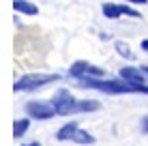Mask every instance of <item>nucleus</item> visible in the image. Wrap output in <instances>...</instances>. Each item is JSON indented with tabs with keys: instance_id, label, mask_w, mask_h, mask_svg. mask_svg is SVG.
Instances as JSON below:
<instances>
[{
	"instance_id": "obj_1",
	"label": "nucleus",
	"mask_w": 148,
	"mask_h": 146,
	"mask_svg": "<svg viewBox=\"0 0 148 146\" xmlns=\"http://www.w3.org/2000/svg\"><path fill=\"white\" fill-rule=\"evenodd\" d=\"M82 86L86 88H97V90H103V93H131L135 90L131 84H125V82H116V80H84Z\"/></svg>"
},
{
	"instance_id": "obj_2",
	"label": "nucleus",
	"mask_w": 148,
	"mask_h": 146,
	"mask_svg": "<svg viewBox=\"0 0 148 146\" xmlns=\"http://www.w3.org/2000/svg\"><path fill=\"white\" fill-rule=\"evenodd\" d=\"M58 80V75H47V73H39V75H24L17 84H15V90H32V88H39L47 82H54Z\"/></svg>"
},
{
	"instance_id": "obj_3",
	"label": "nucleus",
	"mask_w": 148,
	"mask_h": 146,
	"mask_svg": "<svg viewBox=\"0 0 148 146\" xmlns=\"http://www.w3.org/2000/svg\"><path fill=\"white\" fill-rule=\"evenodd\" d=\"M54 108H56V114H71L73 110H77V105L67 90H58L54 97Z\"/></svg>"
},
{
	"instance_id": "obj_4",
	"label": "nucleus",
	"mask_w": 148,
	"mask_h": 146,
	"mask_svg": "<svg viewBox=\"0 0 148 146\" xmlns=\"http://www.w3.org/2000/svg\"><path fill=\"white\" fill-rule=\"evenodd\" d=\"M120 75L125 77V82H129L135 90L148 93V86H144V77H142V73H140V71H135V69L127 67V69H120Z\"/></svg>"
},
{
	"instance_id": "obj_5",
	"label": "nucleus",
	"mask_w": 148,
	"mask_h": 146,
	"mask_svg": "<svg viewBox=\"0 0 148 146\" xmlns=\"http://www.w3.org/2000/svg\"><path fill=\"white\" fill-rule=\"evenodd\" d=\"M56 112V108H49L45 103H28V114L37 118H52Z\"/></svg>"
},
{
	"instance_id": "obj_6",
	"label": "nucleus",
	"mask_w": 148,
	"mask_h": 146,
	"mask_svg": "<svg viewBox=\"0 0 148 146\" xmlns=\"http://www.w3.org/2000/svg\"><path fill=\"white\" fill-rule=\"evenodd\" d=\"M103 13L108 17H118V15H131V17H140V13L133 11L129 7H120V4H105L103 7Z\"/></svg>"
},
{
	"instance_id": "obj_7",
	"label": "nucleus",
	"mask_w": 148,
	"mask_h": 146,
	"mask_svg": "<svg viewBox=\"0 0 148 146\" xmlns=\"http://www.w3.org/2000/svg\"><path fill=\"white\" fill-rule=\"evenodd\" d=\"M103 75V69L99 67H92V64L88 62H75L73 67H71V75Z\"/></svg>"
},
{
	"instance_id": "obj_8",
	"label": "nucleus",
	"mask_w": 148,
	"mask_h": 146,
	"mask_svg": "<svg viewBox=\"0 0 148 146\" xmlns=\"http://www.w3.org/2000/svg\"><path fill=\"white\" fill-rule=\"evenodd\" d=\"M75 131H77L75 123H71V125H64V127L58 131V140H69V138H73V135H75Z\"/></svg>"
},
{
	"instance_id": "obj_9",
	"label": "nucleus",
	"mask_w": 148,
	"mask_h": 146,
	"mask_svg": "<svg viewBox=\"0 0 148 146\" xmlns=\"http://www.w3.org/2000/svg\"><path fill=\"white\" fill-rule=\"evenodd\" d=\"M13 7L17 9V11H24V13H30V15L37 13V7H34V4H30V2H24V0H15Z\"/></svg>"
},
{
	"instance_id": "obj_10",
	"label": "nucleus",
	"mask_w": 148,
	"mask_h": 146,
	"mask_svg": "<svg viewBox=\"0 0 148 146\" xmlns=\"http://www.w3.org/2000/svg\"><path fill=\"white\" fill-rule=\"evenodd\" d=\"M73 140H75V142H79V144H92V142H95L92 135H90V133H84V131H75Z\"/></svg>"
},
{
	"instance_id": "obj_11",
	"label": "nucleus",
	"mask_w": 148,
	"mask_h": 146,
	"mask_svg": "<svg viewBox=\"0 0 148 146\" xmlns=\"http://www.w3.org/2000/svg\"><path fill=\"white\" fill-rule=\"evenodd\" d=\"M26 129H28V120H17L13 127V135H22Z\"/></svg>"
},
{
	"instance_id": "obj_12",
	"label": "nucleus",
	"mask_w": 148,
	"mask_h": 146,
	"mask_svg": "<svg viewBox=\"0 0 148 146\" xmlns=\"http://www.w3.org/2000/svg\"><path fill=\"white\" fill-rule=\"evenodd\" d=\"M116 47H118V52L122 54V56H127V58H129V56H131V52H129V47H127V45H125V43H118V45H116Z\"/></svg>"
},
{
	"instance_id": "obj_13",
	"label": "nucleus",
	"mask_w": 148,
	"mask_h": 146,
	"mask_svg": "<svg viewBox=\"0 0 148 146\" xmlns=\"http://www.w3.org/2000/svg\"><path fill=\"white\" fill-rule=\"evenodd\" d=\"M99 105L97 103H82V105H77V110H97Z\"/></svg>"
},
{
	"instance_id": "obj_14",
	"label": "nucleus",
	"mask_w": 148,
	"mask_h": 146,
	"mask_svg": "<svg viewBox=\"0 0 148 146\" xmlns=\"http://www.w3.org/2000/svg\"><path fill=\"white\" fill-rule=\"evenodd\" d=\"M144 131H146V133H148V116H146V118H144Z\"/></svg>"
},
{
	"instance_id": "obj_15",
	"label": "nucleus",
	"mask_w": 148,
	"mask_h": 146,
	"mask_svg": "<svg viewBox=\"0 0 148 146\" xmlns=\"http://www.w3.org/2000/svg\"><path fill=\"white\" fill-rule=\"evenodd\" d=\"M142 47H144V49H148V41H144V43H142Z\"/></svg>"
},
{
	"instance_id": "obj_16",
	"label": "nucleus",
	"mask_w": 148,
	"mask_h": 146,
	"mask_svg": "<svg viewBox=\"0 0 148 146\" xmlns=\"http://www.w3.org/2000/svg\"><path fill=\"white\" fill-rule=\"evenodd\" d=\"M131 2H140V4H144V2H146V0H131Z\"/></svg>"
},
{
	"instance_id": "obj_17",
	"label": "nucleus",
	"mask_w": 148,
	"mask_h": 146,
	"mask_svg": "<svg viewBox=\"0 0 148 146\" xmlns=\"http://www.w3.org/2000/svg\"><path fill=\"white\" fill-rule=\"evenodd\" d=\"M28 146H39V144H28Z\"/></svg>"
}]
</instances>
